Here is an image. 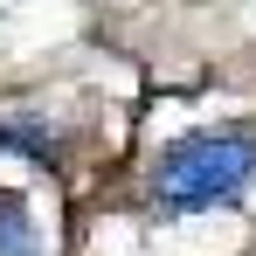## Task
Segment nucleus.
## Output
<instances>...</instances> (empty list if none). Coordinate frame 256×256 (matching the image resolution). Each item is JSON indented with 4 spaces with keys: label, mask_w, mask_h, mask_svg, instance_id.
I'll use <instances>...</instances> for the list:
<instances>
[{
    "label": "nucleus",
    "mask_w": 256,
    "mask_h": 256,
    "mask_svg": "<svg viewBox=\"0 0 256 256\" xmlns=\"http://www.w3.org/2000/svg\"><path fill=\"white\" fill-rule=\"evenodd\" d=\"M250 180H256V132L214 125V132H187V138H173L160 152L152 201L166 214H201V208H228Z\"/></svg>",
    "instance_id": "nucleus-1"
},
{
    "label": "nucleus",
    "mask_w": 256,
    "mask_h": 256,
    "mask_svg": "<svg viewBox=\"0 0 256 256\" xmlns=\"http://www.w3.org/2000/svg\"><path fill=\"white\" fill-rule=\"evenodd\" d=\"M0 256H42V228H35V208L0 187Z\"/></svg>",
    "instance_id": "nucleus-2"
},
{
    "label": "nucleus",
    "mask_w": 256,
    "mask_h": 256,
    "mask_svg": "<svg viewBox=\"0 0 256 256\" xmlns=\"http://www.w3.org/2000/svg\"><path fill=\"white\" fill-rule=\"evenodd\" d=\"M0 146H14V152H28V160H56V132L48 125H21V118H0Z\"/></svg>",
    "instance_id": "nucleus-3"
}]
</instances>
